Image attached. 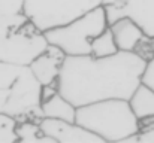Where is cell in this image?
I'll list each match as a JSON object with an SVG mask.
<instances>
[{
    "label": "cell",
    "instance_id": "obj_3",
    "mask_svg": "<svg viewBox=\"0 0 154 143\" xmlns=\"http://www.w3.org/2000/svg\"><path fill=\"white\" fill-rule=\"evenodd\" d=\"M75 122L103 142H126L139 131L141 121L124 98H106L76 107Z\"/></svg>",
    "mask_w": 154,
    "mask_h": 143
},
{
    "label": "cell",
    "instance_id": "obj_13",
    "mask_svg": "<svg viewBox=\"0 0 154 143\" xmlns=\"http://www.w3.org/2000/svg\"><path fill=\"white\" fill-rule=\"evenodd\" d=\"M17 136L18 142L23 143H54L42 131L41 121L33 119H21L17 124Z\"/></svg>",
    "mask_w": 154,
    "mask_h": 143
},
{
    "label": "cell",
    "instance_id": "obj_18",
    "mask_svg": "<svg viewBox=\"0 0 154 143\" xmlns=\"http://www.w3.org/2000/svg\"><path fill=\"white\" fill-rule=\"evenodd\" d=\"M142 82L150 85L154 90V58L147 63V67H145L144 75H142Z\"/></svg>",
    "mask_w": 154,
    "mask_h": 143
},
{
    "label": "cell",
    "instance_id": "obj_16",
    "mask_svg": "<svg viewBox=\"0 0 154 143\" xmlns=\"http://www.w3.org/2000/svg\"><path fill=\"white\" fill-rule=\"evenodd\" d=\"M135 52H136L139 57H142L147 63H148L150 60H153L154 58V37L145 36V37L142 39V42L136 46Z\"/></svg>",
    "mask_w": 154,
    "mask_h": 143
},
{
    "label": "cell",
    "instance_id": "obj_2",
    "mask_svg": "<svg viewBox=\"0 0 154 143\" xmlns=\"http://www.w3.org/2000/svg\"><path fill=\"white\" fill-rule=\"evenodd\" d=\"M42 85L33 76L29 66L0 61V113L17 121H41Z\"/></svg>",
    "mask_w": 154,
    "mask_h": 143
},
{
    "label": "cell",
    "instance_id": "obj_19",
    "mask_svg": "<svg viewBox=\"0 0 154 143\" xmlns=\"http://www.w3.org/2000/svg\"><path fill=\"white\" fill-rule=\"evenodd\" d=\"M141 124L154 128V116H151V118H145V119H141Z\"/></svg>",
    "mask_w": 154,
    "mask_h": 143
},
{
    "label": "cell",
    "instance_id": "obj_14",
    "mask_svg": "<svg viewBox=\"0 0 154 143\" xmlns=\"http://www.w3.org/2000/svg\"><path fill=\"white\" fill-rule=\"evenodd\" d=\"M118 51L115 39L112 36V31L109 28V25L103 30L102 33H99L97 36H94L90 42V55L93 57H109L112 54H115Z\"/></svg>",
    "mask_w": 154,
    "mask_h": 143
},
{
    "label": "cell",
    "instance_id": "obj_9",
    "mask_svg": "<svg viewBox=\"0 0 154 143\" xmlns=\"http://www.w3.org/2000/svg\"><path fill=\"white\" fill-rule=\"evenodd\" d=\"M64 58H66V54L60 48L48 43L39 55H36L30 61L29 69L32 70L33 76L38 79V82L42 87L51 85L57 82Z\"/></svg>",
    "mask_w": 154,
    "mask_h": 143
},
{
    "label": "cell",
    "instance_id": "obj_5",
    "mask_svg": "<svg viewBox=\"0 0 154 143\" xmlns=\"http://www.w3.org/2000/svg\"><path fill=\"white\" fill-rule=\"evenodd\" d=\"M103 6H97L76 19L44 31L47 42L58 46L66 55H88L90 42L108 27Z\"/></svg>",
    "mask_w": 154,
    "mask_h": 143
},
{
    "label": "cell",
    "instance_id": "obj_1",
    "mask_svg": "<svg viewBox=\"0 0 154 143\" xmlns=\"http://www.w3.org/2000/svg\"><path fill=\"white\" fill-rule=\"evenodd\" d=\"M147 61L132 51H117L109 57L66 55L57 90L75 107L106 98H124L142 82Z\"/></svg>",
    "mask_w": 154,
    "mask_h": 143
},
{
    "label": "cell",
    "instance_id": "obj_15",
    "mask_svg": "<svg viewBox=\"0 0 154 143\" xmlns=\"http://www.w3.org/2000/svg\"><path fill=\"white\" fill-rule=\"evenodd\" d=\"M17 124H18V121L14 116L6 115V113H0V143L18 142Z\"/></svg>",
    "mask_w": 154,
    "mask_h": 143
},
{
    "label": "cell",
    "instance_id": "obj_20",
    "mask_svg": "<svg viewBox=\"0 0 154 143\" xmlns=\"http://www.w3.org/2000/svg\"><path fill=\"white\" fill-rule=\"evenodd\" d=\"M117 0H102V6H108V4H112L115 3Z\"/></svg>",
    "mask_w": 154,
    "mask_h": 143
},
{
    "label": "cell",
    "instance_id": "obj_10",
    "mask_svg": "<svg viewBox=\"0 0 154 143\" xmlns=\"http://www.w3.org/2000/svg\"><path fill=\"white\" fill-rule=\"evenodd\" d=\"M109 28L112 31V36L115 39L118 51H132V52H135L136 46L147 36L127 16H123V18H118V19L112 21L109 24Z\"/></svg>",
    "mask_w": 154,
    "mask_h": 143
},
{
    "label": "cell",
    "instance_id": "obj_17",
    "mask_svg": "<svg viewBox=\"0 0 154 143\" xmlns=\"http://www.w3.org/2000/svg\"><path fill=\"white\" fill-rule=\"evenodd\" d=\"M24 0H0V15L23 12Z\"/></svg>",
    "mask_w": 154,
    "mask_h": 143
},
{
    "label": "cell",
    "instance_id": "obj_4",
    "mask_svg": "<svg viewBox=\"0 0 154 143\" xmlns=\"http://www.w3.org/2000/svg\"><path fill=\"white\" fill-rule=\"evenodd\" d=\"M47 45L44 31L23 12L0 15V61L29 66Z\"/></svg>",
    "mask_w": 154,
    "mask_h": 143
},
{
    "label": "cell",
    "instance_id": "obj_8",
    "mask_svg": "<svg viewBox=\"0 0 154 143\" xmlns=\"http://www.w3.org/2000/svg\"><path fill=\"white\" fill-rule=\"evenodd\" d=\"M42 131L55 143H102L103 140L94 133L85 130L76 122H69L63 119L42 118Z\"/></svg>",
    "mask_w": 154,
    "mask_h": 143
},
{
    "label": "cell",
    "instance_id": "obj_7",
    "mask_svg": "<svg viewBox=\"0 0 154 143\" xmlns=\"http://www.w3.org/2000/svg\"><path fill=\"white\" fill-rule=\"evenodd\" d=\"M108 24L127 16L147 36L154 37V0H117L112 4L103 6Z\"/></svg>",
    "mask_w": 154,
    "mask_h": 143
},
{
    "label": "cell",
    "instance_id": "obj_12",
    "mask_svg": "<svg viewBox=\"0 0 154 143\" xmlns=\"http://www.w3.org/2000/svg\"><path fill=\"white\" fill-rule=\"evenodd\" d=\"M127 101L130 104L132 112L139 121L154 116V90L150 85L141 82Z\"/></svg>",
    "mask_w": 154,
    "mask_h": 143
},
{
    "label": "cell",
    "instance_id": "obj_6",
    "mask_svg": "<svg viewBox=\"0 0 154 143\" xmlns=\"http://www.w3.org/2000/svg\"><path fill=\"white\" fill-rule=\"evenodd\" d=\"M97 6H102V0H24L23 13L41 31H47L76 19Z\"/></svg>",
    "mask_w": 154,
    "mask_h": 143
},
{
    "label": "cell",
    "instance_id": "obj_11",
    "mask_svg": "<svg viewBox=\"0 0 154 143\" xmlns=\"http://www.w3.org/2000/svg\"><path fill=\"white\" fill-rule=\"evenodd\" d=\"M41 110H42L44 118H54V119H63V121L75 122L76 107L69 100H66L58 91L48 95L47 98H42Z\"/></svg>",
    "mask_w": 154,
    "mask_h": 143
}]
</instances>
